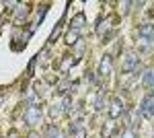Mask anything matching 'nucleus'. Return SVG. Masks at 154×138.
I'll use <instances>...</instances> for the list:
<instances>
[{
  "label": "nucleus",
  "mask_w": 154,
  "mask_h": 138,
  "mask_svg": "<svg viewBox=\"0 0 154 138\" xmlns=\"http://www.w3.org/2000/svg\"><path fill=\"white\" fill-rule=\"evenodd\" d=\"M99 74H101V76H107V74H111V58H109V56H105L103 60H101Z\"/></svg>",
  "instance_id": "nucleus-8"
},
{
  "label": "nucleus",
  "mask_w": 154,
  "mask_h": 138,
  "mask_svg": "<svg viewBox=\"0 0 154 138\" xmlns=\"http://www.w3.org/2000/svg\"><path fill=\"white\" fill-rule=\"evenodd\" d=\"M121 138H138V134H136V130H134V128H128V130L121 134Z\"/></svg>",
  "instance_id": "nucleus-16"
},
{
  "label": "nucleus",
  "mask_w": 154,
  "mask_h": 138,
  "mask_svg": "<svg viewBox=\"0 0 154 138\" xmlns=\"http://www.w3.org/2000/svg\"><path fill=\"white\" fill-rule=\"evenodd\" d=\"M103 97H105V91H99L97 93V99H95V109L97 111H103Z\"/></svg>",
  "instance_id": "nucleus-12"
},
{
  "label": "nucleus",
  "mask_w": 154,
  "mask_h": 138,
  "mask_svg": "<svg viewBox=\"0 0 154 138\" xmlns=\"http://www.w3.org/2000/svg\"><path fill=\"white\" fill-rule=\"evenodd\" d=\"M138 33H140V37H142L144 41H150V39H154V25H152V23H144V25H140Z\"/></svg>",
  "instance_id": "nucleus-5"
},
{
  "label": "nucleus",
  "mask_w": 154,
  "mask_h": 138,
  "mask_svg": "<svg viewBox=\"0 0 154 138\" xmlns=\"http://www.w3.org/2000/svg\"><path fill=\"white\" fill-rule=\"evenodd\" d=\"M58 37H60V27H56V29L51 31V35H49V43H56Z\"/></svg>",
  "instance_id": "nucleus-17"
},
{
  "label": "nucleus",
  "mask_w": 154,
  "mask_h": 138,
  "mask_svg": "<svg viewBox=\"0 0 154 138\" xmlns=\"http://www.w3.org/2000/svg\"><path fill=\"white\" fill-rule=\"evenodd\" d=\"M123 115V103H121V99H113L111 101V107H109V117L111 120H117Z\"/></svg>",
  "instance_id": "nucleus-4"
},
{
  "label": "nucleus",
  "mask_w": 154,
  "mask_h": 138,
  "mask_svg": "<svg viewBox=\"0 0 154 138\" xmlns=\"http://www.w3.org/2000/svg\"><path fill=\"white\" fill-rule=\"evenodd\" d=\"M107 29H109V23H107V21H101V19H99V27H97V35H101V37H103Z\"/></svg>",
  "instance_id": "nucleus-15"
},
{
  "label": "nucleus",
  "mask_w": 154,
  "mask_h": 138,
  "mask_svg": "<svg viewBox=\"0 0 154 138\" xmlns=\"http://www.w3.org/2000/svg\"><path fill=\"white\" fill-rule=\"evenodd\" d=\"M140 115L146 117V120H152L154 117V95L146 97L142 101V105H140Z\"/></svg>",
  "instance_id": "nucleus-2"
},
{
  "label": "nucleus",
  "mask_w": 154,
  "mask_h": 138,
  "mask_svg": "<svg viewBox=\"0 0 154 138\" xmlns=\"http://www.w3.org/2000/svg\"><path fill=\"white\" fill-rule=\"evenodd\" d=\"M74 64H76V58L66 56V58H64V62L60 64V72H62V74H66V72H68V70H70Z\"/></svg>",
  "instance_id": "nucleus-10"
},
{
  "label": "nucleus",
  "mask_w": 154,
  "mask_h": 138,
  "mask_svg": "<svg viewBox=\"0 0 154 138\" xmlns=\"http://www.w3.org/2000/svg\"><path fill=\"white\" fill-rule=\"evenodd\" d=\"M64 41H66L68 46H76V43L80 41V35H78L76 29H70V31L66 33V37H64Z\"/></svg>",
  "instance_id": "nucleus-9"
},
{
  "label": "nucleus",
  "mask_w": 154,
  "mask_h": 138,
  "mask_svg": "<svg viewBox=\"0 0 154 138\" xmlns=\"http://www.w3.org/2000/svg\"><path fill=\"white\" fill-rule=\"evenodd\" d=\"M113 132H115V124H113V120H109L105 126H103V130H101V134L105 138H111L113 136Z\"/></svg>",
  "instance_id": "nucleus-11"
},
{
  "label": "nucleus",
  "mask_w": 154,
  "mask_h": 138,
  "mask_svg": "<svg viewBox=\"0 0 154 138\" xmlns=\"http://www.w3.org/2000/svg\"><path fill=\"white\" fill-rule=\"evenodd\" d=\"M128 6H131V2H121V4H119V8H121V12H123V14L128 12Z\"/></svg>",
  "instance_id": "nucleus-21"
},
{
  "label": "nucleus",
  "mask_w": 154,
  "mask_h": 138,
  "mask_svg": "<svg viewBox=\"0 0 154 138\" xmlns=\"http://www.w3.org/2000/svg\"><path fill=\"white\" fill-rule=\"evenodd\" d=\"M70 25H72V29H82L84 25H86V17H84V12H78V14H74L72 17V21H70Z\"/></svg>",
  "instance_id": "nucleus-7"
},
{
  "label": "nucleus",
  "mask_w": 154,
  "mask_h": 138,
  "mask_svg": "<svg viewBox=\"0 0 154 138\" xmlns=\"http://www.w3.org/2000/svg\"><path fill=\"white\" fill-rule=\"evenodd\" d=\"M72 138H86V130H84V128H80V130L72 132Z\"/></svg>",
  "instance_id": "nucleus-18"
},
{
  "label": "nucleus",
  "mask_w": 154,
  "mask_h": 138,
  "mask_svg": "<svg viewBox=\"0 0 154 138\" xmlns=\"http://www.w3.org/2000/svg\"><path fill=\"white\" fill-rule=\"evenodd\" d=\"M84 82H95V76H93V72H84Z\"/></svg>",
  "instance_id": "nucleus-20"
},
{
  "label": "nucleus",
  "mask_w": 154,
  "mask_h": 138,
  "mask_svg": "<svg viewBox=\"0 0 154 138\" xmlns=\"http://www.w3.org/2000/svg\"><path fill=\"white\" fill-rule=\"evenodd\" d=\"M27 138H39V134H37V132H31V134H29Z\"/></svg>",
  "instance_id": "nucleus-22"
},
{
  "label": "nucleus",
  "mask_w": 154,
  "mask_h": 138,
  "mask_svg": "<svg viewBox=\"0 0 154 138\" xmlns=\"http://www.w3.org/2000/svg\"><path fill=\"white\" fill-rule=\"evenodd\" d=\"M41 122V107L39 105H29L25 111V124L27 126H37Z\"/></svg>",
  "instance_id": "nucleus-1"
},
{
  "label": "nucleus",
  "mask_w": 154,
  "mask_h": 138,
  "mask_svg": "<svg viewBox=\"0 0 154 138\" xmlns=\"http://www.w3.org/2000/svg\"><path fill=\"white\" fill-rule=\"evenodd\" d=\"M142 82H144V87H146V89L154 95V70L152 68H148L142 74Z\"/></svg>",
  "instance_id": "nucleus-6"
},
{
  "label": "nucleus",
  "mask_w": 154,
  "mask_h": 138,
  "mask_svg": "<svg viewBox=\"0 0 154 138\" xmlns=\"http://www.w3.org/2000/svg\"><path fill=\"white\" fill-rule=\"evenodd\" d=\"M45 12H48V6H43V8H41V12L37 14V25H39L41 21H43V17H45Z\"/></svg>",
  "instance_id": "nucleus-19"
},
{
  "label": "nucleus",
  "mask_w": 154,
  "mask_h": 138,
  "mask_svg": "<svg viewBox=\"0 0 154 138\" xmlns=\"http://www.w3.org/2000/svg\"><path fill=\"white\" fill-rule=\"evenodd\" d=\"M48 138H62L60 128H58V126H49V128H48Z\"/></svg>",
  "instance_id": "nucleus-14"
},
{
  "label": "nucleus",
  "mask_w": 154,
  "mask_h": 138,
  "mask_svg": "<svg viewBox=\"0 0 154 138\" xmlns=\"http://www.w3.org/2000/svg\"><path fill=\"white\" fill-rule=\"evenodd\" d=\"M62 107H64V105H62V103H56V105H51V109H49V115H51V117L56 120V117H58V115L62 114V111H64Z\"/></svg>",
  "instance_id": "nucleus-13"
},
{
  "label": "nucleus",
  "mask_w": 154,
  "mask_h": 138,
  "mask_svg": "<svg viewBox=\"0 0 154 138\" xmlns=\"http://www.w3.org/2000/svg\"><path fill=\"white\" fill-rule=\"evenodd\" d=\"M136 66H138V56H136V54H125L123 62H121V72L128 74V72H131Z\"/></svg>",
  "instance_id": "nucleus-3"
}]
</instances>
